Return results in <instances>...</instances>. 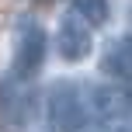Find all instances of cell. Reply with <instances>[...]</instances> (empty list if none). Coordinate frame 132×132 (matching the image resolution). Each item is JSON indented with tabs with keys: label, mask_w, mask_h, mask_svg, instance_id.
Listing matches in <instances>:
<instances>
[{
	"label": "cell",
	"mask_w": 132,
	"mask_h": 132,
	"mask_svg": "<svg viewBox=\"0 0 132 132\" xmlns=\"http://www.w3.org/2000/svg\"><path fill=\"white\" fill-rule=\"evenodd\" d=\"M49 118L59 132H97L101 122L94 118L90 101L73 80H56L49 87Z\"/></svg>",
	"instance_id": "obj_1"
},
{
	"label": "cell",
	"mask_w": 132,
	"mask_h": 132,
	"mask_svg": "<svg viewBox=\"0 0 132 132\" xmlns=\"http://www.w3.org/2000/svg\"><path fill=\"white\" fill-rule=\"evenodd\" d=\"M49 56V31L35 18H21L14 28V49H11V73L21 80L38 77Z\"/></svg>",
	"instance_id": "obj_2"
},
{
	"label": "cell",
	"mask_w": 132,
	"mask_h": 132,
	"mask_svg": "<svg viewBox=\"0 0 132 132\" xmlns=\"http://www.w3.org/2000/svg\"><path fill=\"white\" fill-rule=\"evenodd\" d=\"M52 42H56V52H59L66 63H84L87 56L94 52V28L87 24L77 11H66L59 18V24H56Z\"/></svg>",
	"instance_id": "obj_3"
},
{
	"label": "cell",
	"mask_w": 132,
	"mask_h": 132,
	"mask_svg": "<svg viewBox=\"0 0 132 132\" xmlns=\"http://www.w3.org/2000/svg\"><path fill=\"white\" fill-rule=\"evenodd\" d=\"M87 101H90V111L101 125H118L122 118L132 115V90L118 80H108V84H97L87 90Z\"/></svg>",
	"instance_id": "obj_4"
},
{
	"label": "cell",
	"mask_w": 132,
	"mask_h": 132,
	"mask_svg": "<svg viewBox=\"0 0 132 132\" xmlns=\"http://www.w3.org/2000/svg\"><path fill=\"white\" fill-rule=\"evenodd\" d=\"M0 115L14 129L28 125V115H31V94L24 90V80L14 73L0 80Z\"/></svg>",
	"instance_id": "obj_5"
},
{
	"label": "cell",
	"mask_w": 132,
	"mask_h": 132,
	"mask_svg": "<svg viewBox=\"0 0 132 132\" xmlns=\"http://www.w3.org/2000/svg\"><path fill=\"white\" fill-rule=\"evenodd\" d=\"M101 73L108 80L129 84L132 80V38H111L101 52Z\"/></svg>",
	"instance_id": "obj_6"
},
{
	"label": "cell",
	"mask_w": 132,
	"mask_h": 132,
	"mask_svg": "<svg viewBox=\"0 0 132 132\" xmlns=\"http://www.w3.org/2000/svg\"><path fill=\"white\" fill-rule=\"evenodd\" d=\"M73 11L90 28H104L108 18H111V4H108V0H73Z\"/></svg>",
	"instance_id": "obj_7"
}]
</instances>
